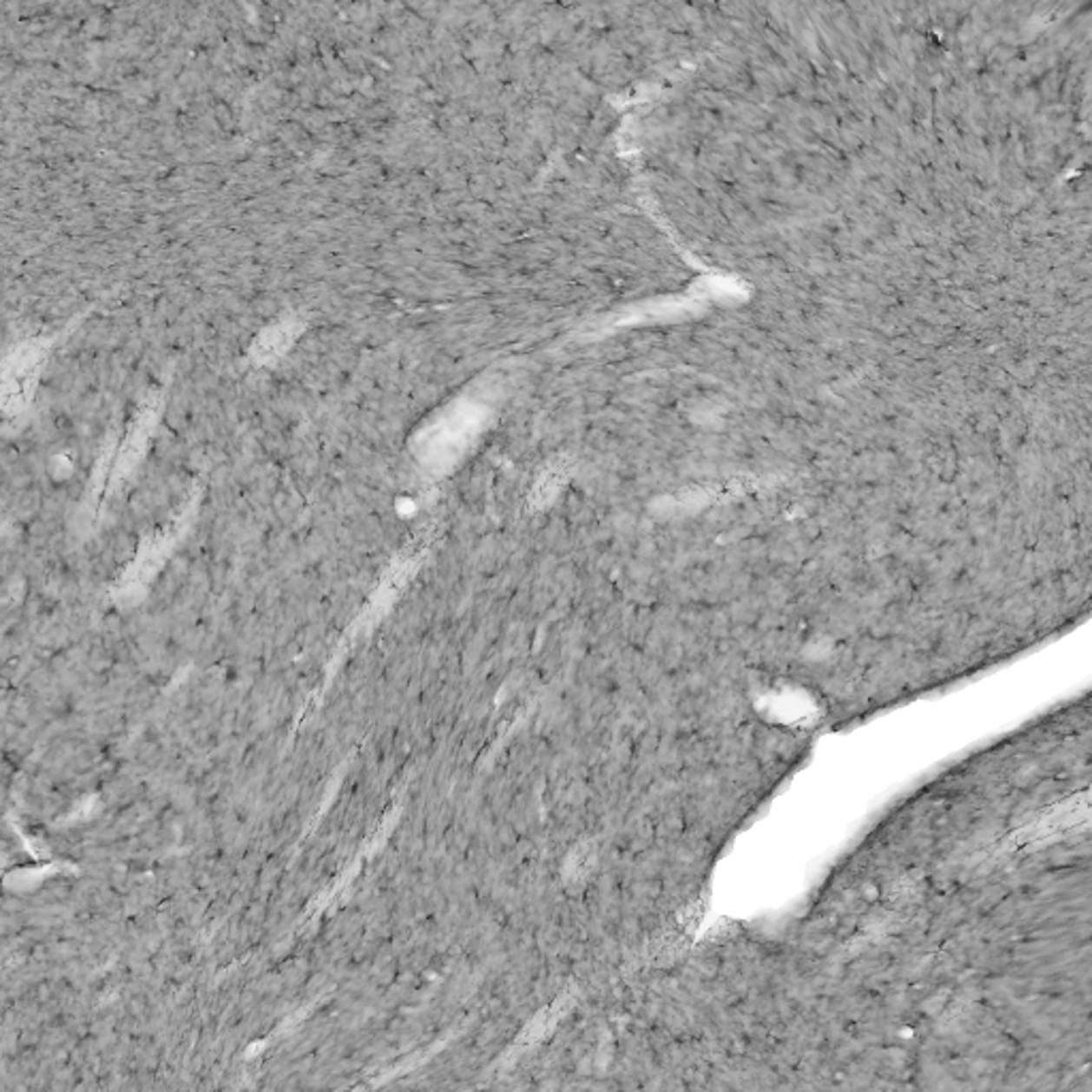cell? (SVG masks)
<instances>
[{
	"label": "cell",
	"mask_w": 1092,
	"mask_h": 1092,
	"mask_svg": "<svg viewBox=\"0 0 1092 1092\" xmlns=\"http://www.w3.org/2000/svg\"><path fill=\"white\" fill-rule=\"evenodd\" d=\"M924 894V877L918 872H907L898 877L885 888V898L894 905H909L916 903L919 896Z\"/></svg>",
	"instance_id": "cell-1"
}]
</instances>
